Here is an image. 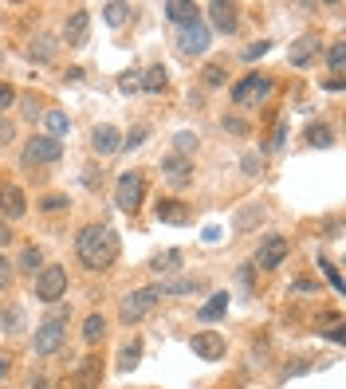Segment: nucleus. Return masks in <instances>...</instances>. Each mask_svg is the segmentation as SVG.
Segmentation results:
<instances>
[{
    "label": "nucleus",
    "mask_w": 346,
    "mask_h": 389,
    "mask_svg": "<svg viewBox=\"0 0 346 389\" xmlns=\"http://www.w3.org/2000/svg\"><path fill=\"white\" fill-rule=\"evenodd\" d=\"M102 334H107V319L102 315H87V322H83V342H102Z\"/></svg>",
    "instance_id": "obj_25"
},
{
    "label": "nucleus",
    "mask_w": 346,
    "mask_h": 389,
    "mask_svg": "<svg viewBox=\"0 0 346 389\" xmlns=\"http://www.w3.org/2000/svg\"><path fill=\"white\" fill-rule=\"evenodd\" d=\"M63 291H67V268L51 264V268H40V271H36V295H40L44 303L63 299Z\"/></svg>",
    "instance_id": "obj_6"
},
{
    "label": "nucleus",
    "mask_w": 346,
    "mask_h": 389,
    "mask_svg": "<svg viewBox=\"0 0 346 389\" xmlns=\"http://www.w3.org/2000/svg\"><path fill=\"white\" fill-rule=\"evenodd\" d=\"M91 146H95V153H119L122 134L110 126V122H102V126H95V134H91Z\"/></svg>",
    "instance_id": "obj_15"
},
{
    "label": "nucleus",
    "mask_w": 346,
    "mask_h": 389,
    "mask_svg": "<svg viewBox=\"0 0 346 389\" xmlns=\"http://www.w3.org/2000/svg\"><path fill=\"white\" fill-rule=\"evenodd\" d=\"M4 374H8V362H4V358H0V378H4Z\"/></svg>",
    "instance_id": "obj_49"
},
{
    "label": "nucleus",
    "mask_w": 346,
    "mask_h": 389,
    "mask_svg": "<svg viewBox=\"0 0 346 389\" xmlns=\"http://www.w3.org/2000/svg\"><path fill=\"white\" fill-rule=\"evenodd\" d=\"M197 280H173V283H161V295H181V291H197Z\"/></svg>",
    "instance_id": "obj_36"
},
{
    "label": "nucleus",
    "mask_w": 346,
    "mask_h": 389,
    "mask_svg": "<svg viewBox=\"0 0 346 389\" xmlns=\"http://www.w3.org/2000/svg\"><path fill=\"white\" fill-rule=\"evenodd\" d=\"M32 389H51V385H48V381H44V378H40V381H36V385H32Z\"/></svg>",
    "instance_id": "obj_50"
},
{
    "label": "nucleus",
    "mask_w": 346,
    "mask_h": 389,
    "mask_svg": "<svg viewBox=\"0 0 346 389\" xmlns=\"http://www.w3.org/2000/svg\"><path fill=\"white\" fill-rule=\"evenodd\" d=\"M87 32H91V12L75 8L67 16V24H63V40H67V48H83V43H87Z\"/></svg>",
    "instance_id": "obj_12"
},
{
    "label": "nucleus",
    "mask_w": 346,
    "mask_h": 389,
    "mask_svg": "<svg viewBox=\"0 0 346 389\" xmlns=\"http://www.w3.org/2000/svg\"><path fill=\"white\" fill-rule=\"evenodd\" d=\"M178 264H181V252H178V248H169V252H161V256L149 259V268L158 271V275H169V271H178Z\"/></svg>",
    "instance_id": "obj_24"
},
{
    "label": "nucleus",
    "mask_w": 346,
    "mask_h": 389,
    "mask_svg": "<svg viewBox=\"0 0 346 389\" xmlns=\"http://www.w3.org/2000/svg\"><path fill=\"white\" fill-rule=\"evenodd\" d=\"M326 63H331V71H335V79H342V67H346V43H331V51H326Z\"/></svg>",
    "instance_id": "obj_30"
},
{
    "label": "nucleus",
    "mask_w": 346,
    "mask_h": 389,
    "mask_svg": "<svg viewBox=\"0 0 346 389\" xmlns=\"http://www.w3.org/2000/svg\"><path fill=\"white\" fill-rule=\"evenodd\" d=\"M51 55H55V40H51V36H36V40H32V60L48 63Z\"/></svg>",
    "instance_id": "obj_28"
},
{
    "label": "nucleus",
    "mask_w": 346,
    "mask_h": 389,
    "mask_svg": "<svg viewBox=\"0 0 346 389\" xmlns=\"http://www.w3.org/2000/svg\"><path fill=\"white\" fill-rule=\"evenodd\" d=\"M225 310H228V295H225V291H217V295H208V303L197 310V319L201 322H213V319H220Z\"/></svg>",
    "instance_id": "obj_20"
},
{
    "label": "nucleus",
    "mask_w": 346,
    "mask_h": 389,
    "mask_svg": "<svg viewBox=\"0 0 346 389\" xmlns=\"http://www.w3.org/2000/svg\"><path fill=\"white\" fill-rule=\"evenodd\" d=\"M44 212H60V209H67V197H60V193H51V197H44V205H40Z\"/></svg>",
    "instance_id": "obj_41"
},
{
    "label": "nucleus",
    "mask_w": 346,
    "mask_h": 389,
    "mask_svg": "<svg viewBox=\"0 0 346 389\" xmlns=\"http://www.w3.org/2000/svg\"><path fill=\"white\" fill-rule=\"evenodd\" d=\"M173 146H178L181 158H189V153L197 150V134H193V130H178V134H173Z\"/></svg>",
    "instance_id": "obj_31"
},
{
    "label": "nucleus",
    "mask_w": 346,
    "mask_h": 389,
    "mask_svg": "<svg viewBox=\"0 0 346 389\" xmlns=\"http://www.w3.org/2000/svg\"><path fill=\"white\" fill-rule=\"evenodd\" d=\"M225 130H232V134H248V126L240 118H225Z\"/></svg>",
    "instance_id": "obj_46"
},
{
    "label": "nucleus",
    "mask_w": 346,
    "mask_h": 389,
    "mask_svg": "<svg viewBox=\"0 0 346 389\" xmlns=\"http://www.w3.org/2000/svg\"><path fill=\"white\" fill-rule=\"evenodd\" d=\"M138 362H142V342L134 339V342H126V346L119 350V369H122V374H130Z\"/></svg>",
    "instance_id": "obj_23"
},
{
    "label": "nucleus",
    "mask_w": 346,
    "mask_h": 389,
    "mask_svg": "<svg viewBox=\"0 0 346 389\" xmlns=\"http://www.w3.org/2000/svg\"><path fill=\"white\" fill-rule=\"evenodd\" d=\"M161 299V287H138V291H130L126 299H122V322H142L149 315V310L158 307Z\"/></svg>",
    "instance_id": "obj_5"
},
{
    "label": "nucleus",
    "mask_w": 346,
    "mask_h": 389,
    "mask_svg": "<svg viewBox=\"0 0 346 389\" xmlns=\"http://www.w3.org/2000/svg\"><path fill=\"white\" fill-rule=\"evenodd\" d=\"M161 12H166L173 24H193L197 20V4H189V0H166Z\"/></svg>",
    "instance_id": "obj_19"
},
{
    "label": "nucleus",
    "mask_w": 346,
    "mask_h": 389,
    "mask_svg": "<svg viewBox=\"0 0 346 389\" xmlns=\"http://www.w3.org/2000/svg\"><path fill=\"white\" fill-rule=\"evenodd\" d=\"M154 212H158L161 224H185V220H189V209L181 205V200H173V197H161Z\"/></svg>",
    "instance_id": "obj_18"
},
{
    "label": "nucleus",
    "mask_w": 346,
    "mask_h": 389,
    "mask_svg": "<svg viewBox=\"0 0 346 389\" xmlns=\"http://www.w3.org/2000/svg\"><path fill=\"white\" fill-rule=\"evenodd\" d=\"M12 240V232H8V224H0V248H4V244H8Z\"/></svg>",
    "instance_id": "obj_48"
},
{
    "label": "nucleus",
    "mask_w": 346,
    "mask_h": 389,
    "mask_svg": "<svg viewBox=\"0 0 346 389\" xmlns=\"http://www.w3.org/2000/svg\"><path fill=\"white\" fill-rule=\"evenodd\" d=\"M119 87L126 90V95H134V90H142V75H138V71H126V75L119 79Z\"/></svg>",
    "instance_id": "obj_37"
},
{
    "label": "nucleus",
    "mask_w": 346,
    "mask_h": 389,
    "mask_svg": "<svg viewBox=\"0 0 346 389\" xmlns=\"http://www.w3.org/2000/svg\"><path fill=\"white\" fill-rule=\"evenodd\" d=\"M75 252H79L83 268L102 271L119 259V236H114V228H107V224H87V228L75 236Z\"/></svg>",
    "instance_id": "obj_1"
},
{
    "label": "nucleus",
    "mask_w": 346,
    "mask_h": 389,
    "mask_svg": "<svg viewBox=\"0 0 346 389\" xmlns=\"http://www.w3.org/2000/svg\"><path fill=\"white\" fill-rule=\"evenodd\" d=\"M260 217H264V209H256V205H252V209H244V212L237 217V228H248V224H256Z\"/></svg>",
    "instance_id": "obj_39"
},
{
    "label": "nucleus",
    "mask_w": 346,
    "mask_h": 389,
    "mask_svg": "<svg viewBox=\"0 0 346 389\" xmlns=\"http://www.w3.org/2000/svg\"><path fill=\"white\" fill-rule=\"evenodd\" d=\"M12 102H16V90H12L8 83H0V110H8Z\"/></svg>",
    "instance_id": "obj_43"
},
{
    "label": "nucleus",
    "mask_w": 346,
    "mask_h": 389,
    "mask_svg": "<svg viewBox=\"0 0 346 389\" xmlns=\"http://www.w3.org/2000/svg\"><path fill=\"white\" fill-rule=\"evenodd\" d=\"M0 327L8 330V334L24 330V310H20V307H4V310H0Z\"/></svg>",
    "instance_id": "obj_29"
},
{
    "label": "nucleus",
    "mask_w": 346,
    "mask_h": 389,
    "mask_svg": "<svg viewBox=\"0 0 346 389\" xmlns=\"http://www.w3.org/2000/svg\"><path fill=\"white\" fill-rule=\"evenodd\" d=\"M166 83H169V75H166V67H161V63H154V67L142 75V90H149V95L166 90Z\"/></svg>",
    "instance_id": "obj_22"
},
{
    "label": "nucleus",
    "mask_w": 346,
    "mask_h": 389,
    "mask_svg": "<svg viewBox=\"0 0 346 389\" xmlns=\"http://www.w3.org/2000/svg\"><path fill=\"white\" fill-rule=\"evenodd\" d=\"M178 48L185 51V55H201V51L208 48V28H205L201 20L181 24V32H178Z\"/></svg>",
    "instance_id": "obj_11"
},
{
    "label": "nucleus",
    "mask_w": 346,
    "mask_h": 389,
    "mask_svg": "<svg viewBox=\"0 0 346 389\" xmlns=\"http://www.w3.org/2000/svg\"><path fill=\"white\" fill-rule=\"evenodd\" d=\"M0 287H12V264L0 256Z\"/></svg>",
    "instance_id": "obj_44"
},
{
    "label": "nucleus",
    "mask_w": 346,
    "mask_h": 389,
    "mask_svg": "<svg viewBox=\"0 0 346 389\" xmlns=\"http://www.w3.org/2000/svg\"><path fill=\"white\" fill-rule=\"evenodd\" d=\"M134 16V8L130 4H119V0H110V4H102V20L110 24V28H122V24Z\"/></svg>",
    "instance_id": "obj_21"
},
{
    "label": "nucleus",
    "mask_w": 346,
    "mask_h": 389,
    "mask_svg": "<svg viewBox=\"0 0 346 389\" xmlns=\"http://www.w3.org/2000/svg\"><path fill=\"white\" fill-rule=\"evenodd\" d=\"M44 126H48V138H60V134H67V114L63 110H44Z\"/></svg>",
    "instance_id": "obj_26"
},
{
    "label": "nucleus",
    "mask_w": 346,
    "mask_h": 389,
    "mask_svg": "<svg viewBox=\"0 0 346 389\" xmlns=\"http://www.w3.org/2000/svg\"><path fill=\"white\" fill-rule=\"evenodd\" d=\"M208 16H213V28L217 32H225V36H232V32H237V4H232V0H213V4H208Z\"/></svg>",
    "instance_id": "obj_13"
},
{
    "label": "nucleus",
    "mask_w": 346,
    "mask_h": 389,
    "mask_svg": "<svg viewBox=\"0 0 346 389\" xmlns=\"http://www.w3.org/2000/svg\"><path fill=\"white\" fill-rule=\"evenodd\" d=\"M323 268H326V280H331L338 291H342V275H338V268H335V264H323Z\"/></svg>",
    "instance_id": "obj_45"
},
{
    "label": "nucleus",
    "mask_w": 346,
    "mask_h": 389,
    "mask_svg": "<svg viewBox=\"0 0 346 389\" xmlns=\"http://www.w3.org/2000/svg\"><path fill=\"white\" fill-rule=\"evenodd\" d=\"M326 334H331V342H342L346 334H342V322H331V330H326Z\"/></svg>",
    "instance_id": "obj_47"
},
{
    "label": "nucleus",
    "mask_w": 346,
    "mask_h": 389,
    "mask_svg": "<svg viewBox=\"0 0 346 389\" xmlns=\"http://www.w3.org/2000/svg\"><path fill=\"white\" fill-rule=\"evenodd\" d=\"M240 165H244V173H248V177H256V173L264 170V161H260L256 153H244V158H240Z\"/></svg>",
    "instance_id": "obj_40"
},
{
    "label": "nucleus",
    "mask_w": 346,
    "mask_h": 389,
    "mask_svg": "<svg viewBox=\"0 0 346 389\" xmlns=\"http://www.w3.org/2000/svg\"><path fill=\"white\" fill-rule=\"evenodd\" d=\"M267 51H272V40H256V43H248V48H244V60L256 63V60H264Z\"/></svg>",
    "instance_id": "obj_35"
},
{
    "label": "nucleus",
    "mask_w": 346,
    "mask_h": 389,
    "mask_svg": "<svg viewBox=\"0 0 346 389\" xmlns=\"http://www.w3.org/2000/svg\"><path fill=\"white\" fill-rule=\"evenodd\" d=\"M71 381L79 389H95L102 381V366H99V358H83L79 366H75V374H71Z\"/></svg>",
    "instance_id": "obj_17"
},
{
    "label": "nucleus",
    "mask_w": 346,
    "mask_h": 389,
    "mask_svg": "<svg viewBox=\"0 0 346 389\" xmlns=\"http://www.w3.org/2000/svg\"><path fill=\"white\" fill-rule=\"evenodd\" d=\"M287 142V122H276V130H272V142H267V150H284Z\"/></svg>",
    "instance_id": "obj_38"
},
{
    "label": "nucleus",
    "mask_w": 346,
    "mask_h": 389,
    "mask_svg": "<svg viewBox=\"0 0 346 389\" xmlns=\"http://www.w3.org/2000/svg\"><path fill=\"white\" fill-rule=\"evenodd\" d=\"M287 259V236H264L256 248V268H279Z\"/></svg>",
    "instance_id": "obj_10"
},
{
    "label": "nucleus",
    "mask_w": 346,
    "mask_h": 389,
    "mask_svg": "<svg viewBox=\"0 0 346 389\" xmlns=\"http://www.w3.org/2000/svg\"><path fill=\"white\" fill-rule=\"evenodd\" d=\"M146 138H149V126H134V130L126 134V138H122V150H138V146H142Z\"/></svg>",
    "instance_id": "obj_34"
},
{
    "label": "nucleus",
    "mask_w": 346,
    "mask_h": 389,
    "mask_svg": "<svg viewBox=\"0 0 346 389\" xmlns=\"http://www.w3.org/2000/svg\"><path fill=\"white\" fill-rule=\"evenodd\" d=\"M161 177H166L173 189H185L189 181H193V161L181 158V153H169V158H161Z\"/></svg>",
    "instance_id": "obj_9"
},
{
    "label": "nucleus",
    "mask_w": 346,
    "mask_h": 389,
    "mask_svg": "<svg viewBox=\"0 0 346 389\" xmlns=\"http://www.w3.org/2000/svg\"><path fill=\"white\" fill-rule=\"evenodd\" d=\"M20 271H28V275H36L40 271V248H24L20 252V264H16Z\"/></svg>",
    "instance_id": "obj_33"
},
{
    "label": "nucleus",
    "mask_w": 346,
    "mask_h": 389,
    "mask_svg": "<svg viewBox=\"0 0 346 389\" xmlns=\"http://www.w3.org/2000/svg\"><path fill=\"white\" fill-rule=\"evenodd\" d=\"M315 55H319V40L315 36H299V40L291 43V51H287V63H291V67H307Z\"/></svg>",
    "instance_id": "obj_16"
},
{
    "label": "nucleus",
    "mask_w": 346,
    "mask_h": 389,
    "mask_svg": "<svg viewBox=\"0 0 346 389\" xmlns=\"http://www.w3.org/2000/svg\"><path fill=\"white\" fill-rule=\"evenodd\" d=\"M267 95H272V75H264V71H248L244 79L232 83V102H237V107L264 102Z\"/></svg>",
    "instance_id": "obj_3"
},
{
    "label": "nucleus",
    "mask_w": 346,
    "mask_h": 389,
    "mask_svg": "<svg viewBox=\"0 0 346 389\" xmlns=\"http://www.w3.org/2000/svg\"><path fill=\"white\" fill-rule=\"evenodd\" d=\"M60 158H63V142L48 138V134H40V138H32L24 146V161L28 165H51V161H60Z\"/></svg>",
    "instance_id": "obj_7"
},
{
    "label": "nucleus",
    "mask_w": 346,
    "mask_h": 389,
    "mask_svg": "<svg viewBox=\"0 0 346 389\" xmlns=\"http://www.w3.org/2000/svg\"><path fill=\"white\" fill-rule=\"evenodd\" d=\"M201 79H205V87H225V79H228L225 63H220V60L205 63V71H201Z\"/></svg>",
    "instance_id": "obj_27"
},
{
    "label": "nucleus",
    "mask_w": 346,
    "mask_h": 389,
    "mask_svg": "<svg viewBox=\"0 0 346 389\" xmlns=\"http://www.w3.org/2000/svg\"><path fill=\"white\" fill-rule=\"evenodd\" d=\"M142 197H146V177H142L138 170L122 173L119 185H114V205H119L122 212H138L142 209Z\"/></svg>",
    "instance_id": "obj_4"
},
{
    "label": "nucleus",
    "mask_w": 346,
    "mask_h": 389,
    "mask_svg": "<svg viewBox=\"0 0 346 389\" xmlns=\"http://www.w3.org/2000/svg\"><path fill=\"white\" fill-rule=\"evenodd\" d=\"M12 138H16V126H12V122L4 118V114H0V146H8Z\"/></svg>",
    "instance_id": "obj_42"
},
{
    "label": "nucleus",
    "mask_w": 346,
    "mask_h": 389,
    "mask_svg": "<svg viewBox=\"0 0 346 389\" xmlns=\"http://www.w3.org/2000/svg\"><path fill=\"white\" fill-rule=\"evenodd\" d=\"M0 212L8 220H20L24 212H28V200H24L20 185H0Z\"/></svg>",
    "instance_id": "obj_14"
},
{
    "label": "nucleus",
    "mask_w": 346,
    "mask_h": 389,
    "mask_svg": "<svg viewBox=\"0 0 346 389\" xmlns=\"http://www.w3.org/2000/svg\"><path fill=\"white\" fill-rule=\"evenodd\" d=\"M307 142H311V146H331V126H326V122H311V126H307Z\"/></svg>",
    "instance_id": "obj_32"
},
{
    "label": "nucleus",
    "mask_w": 346,
    "mask_h": 389,
    "mask_svg": "<svg viewBox=\"0 0 346 389\" xmlns=\"http://www.w3.org/2000/svg\"><path fill=\"white\" fill-rule=\"evenodd\" d=\"M63 334H67V310H55V315H48V319L36 327V354H40V358L55 354V350L63 346Z\"/></svg>",
    "instance_id": "obj_2"
},
{
    "label": "nucleus",
    "mask_w": 346,
    "mask_h": 389,
    "mask_svg": "<svg viewBox=\"0 0 346 389\" xmlns=\"http://www.w3.org/2000/svg\"><path fill=\"white\" fill-rule=\"evenodd\" d=\"M189 346H193V354H197L201 362H220L225 358V339H220L217 330H197Z\"/></svg>",
    "instance_id": "obj_8"
}]
</instances>
